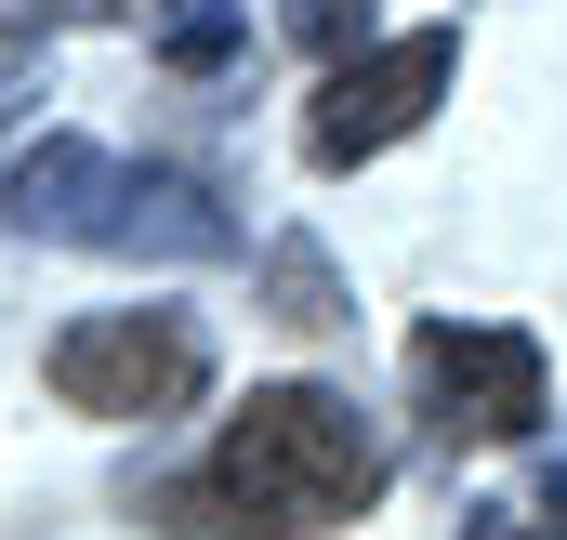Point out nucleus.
<instances>
[{
  "label": "nucleus",
  "mask_w": 567,
  "mask_h": 540,
  "mask_svg": "<svg viewBox=\"0 0 567 540\" xmlns=\"http://www.w3.org/2000/svg\"><path fill=\"white\" fill-rule=\"evenodd\" d=\"M370 488H383V435L357 422V396H330V383H265V396L225 422V448H212L225 540H303V528H343Z\"/></svg>",
  "instance_id": "nucleus-1"
},
{
  "label": "nucleus",
  "mask_w": 567,
  "mask_h": 540,
  "mask_svg": "<svg viewBox=\"0 0 567 540\" xmlns=\"http://www.w3.org/2000/svg\"><path fill=\"white\" fill-rule=\"evenodd\" d=\"M13 238H66V251H120V264H225L238 211L185 172H133L106 145L53 133L13 158Z\"/></svg>",
  "instance_id": "nucleus-2"
},
{
  "label": "nucleus",
  "mask_w": 567,
  "mask_h": 540,
  "mask_svg": "<svg viewBox=\"0 0 567 540\" xmlns=\"http://www.w3.org/2000/svg\"><path fill=\"white\" fill-rule=\"evenodd\" d=\"M198 383H212V330L185 303H120V316L53 330V396L93 422H172L198 408Z\"/></svg>",
  "instance_id": "nucleus-3"
},
{
  "label": "nucleus",
  "mask_w": 567,
  "mask_h": 540,
  "mask_svg": "<svg viewBox=\"0 0 567 540\" xmlns=\"http://www.w3.org/2000/svg\"><path fill=\"white\" fill-rule=\"evenodd\" d=\"M410 370H423L435 435H475V448L542 435V408H555L542 343H528V330H488V316H423V330H410Z\"/></svg>",
  "instance_id": "nucleus-4"
},
{
  "label": "nucleus",
  "mask_w": 567,
  "mask_h": 540,
  "mask_svg": "<svg viewBox=\"0 0 567 540\" xmlns=\"http://www.w3.org/2000/svg\"><path fill=\"white\" fill-rule=\"evenodd\" d=\"M449 66H462L449 27H410V40H383V53H343V66L317 80V106H303L317 172H357V158H383L396 133H423L435 93H449Z\"/></svg>",
  "instance_id": "nucleus-5"
},
{
  "label": "nucleus",
  "mask_w": 567,
  "mask_h": 540,
  "mask_svg": "<svg viewBox=\"0 0 567 540\" xmlns=\"http://www.w3.org/2000/svg\"><path fill=\"white\" fill-rule=\"evenodd\" d=\"M265 316H278V330H343V277H330L317 238H278V251H265Z\"/></svg>",
  "instance_id": "nucleus-6"
},
{
  "label": "nucleus",
  "mask_w": 567,
  "mask_h": 540,
  "mask_svg": "<svg viewBox=\"0 0 567 540\" xmlns=\"http://www.w3.org/2000/svg\"><path fill=\"white\" fill-rule=\"evenodd\" d=\"M462 540H567V461L528 488V501H475V528Z\"/></svg>",
  "instance_id": "nucleus-7"
},
{
  "label": "nucleus",
  "mask_w": 567,
  "mask_h": 540,
  "mask_svg": "<svg viewBox=\"0 0 567 540\" xmlns=\"http://www.w3.org/2000/svg\"><path fill=\"white\" fill-rule=\"evenodd\" d=\"M278 13H290V40H303L317 66H343V53H357V27H370V0H278Z\"/></svg>",
  "instance_id": "nucleus-8"
},
{
  "label": "nucleus",
  "mask_w": 567,
  "mask_h": 540,
  "mask_svg": "<svg viewBox=\"0 0 567 540\" xmlns=\"http://www.w3.org/2000/svg\"><path fill=\"white\" fill-rule=\"evenodd\" d=\"M158 53H172V66H225V53H238V13H225V0H212V13H172Z\"/></svg>",
  "instance_id": "nucleus-9"
},
{
  "label": "nucleus",
  "mask_w": 567,
  "mask_h": 540,
  "mask_svg": "<svg viewBox=\"0 0 567 540\" xmlns=\"http://www.w3.org/2000/svg\"><path fill=\"white\" fill-rule=\"evenodd\" d=\"M40 80H53V66H40V40H27V27H0V133L40 106Z\"/></svg>",
  "instance_id": "nucleus-10"
},
{
  "label": "nucleus",
  "mask_w": 567,
  "mask_h": 540,
  "mask_svg": "<svg viewBox=\"0 0 567 540\" xmlns=\"http://www.w3.org/2000/svg\"><path fill=\"white\" fill-rule=\"evenodd\" d=\"M53 13H133V0H53Z\"/></svg>",
  "instance_id": "nucleus-11"
}]
</instances>
